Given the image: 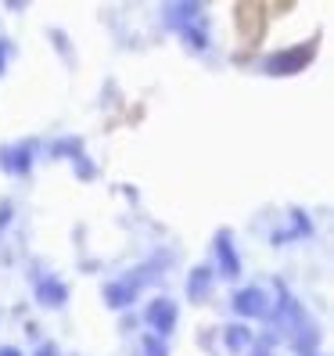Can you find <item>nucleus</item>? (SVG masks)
<instances>
[{
    "instance_id": "f257e3e1",
    "label": "nucleus",
    "mask_w": 334,
    "mask_h": 356,
    "mask_svg": "<svg viewBox=\"0 0 334 356\" xmlns=\"http://www.w3.org/2000/svg\"><path fill=\"white\" fill-rule=\"evenodd\" d=\"M148 324L158 327V331H169V327L176 324V306H173V302H165V299L151 302V309H148Z\"/></svg>"
},
{
    "instance_id": "f03ea898",
    "label": "nucleus",
    "mask_w": 334,
    "mask_h": 356,
    "mask_svg": "<svg viewBox=\"0 0 334 356\" xmlns=\"http://www.w3.org/2000/svg\"><path fill=\"white\" fill-rule=\"evenodd\" d=\"M4 51H8V47H4V44H0V72H4Z\"/></svg>"
},
{
    "instance_id": "7ed1b4c3",
    "label": "nucleus",
    "mask_w": 334,
    "mask_h": 356,
    "mask_svg": "<svg viewBox=\"0 0 334 356\" xmlns=\"http://www.w3.org/2000/svg\"><path fill=\"white\" fill-rule=\"evenodd\" d=\"M0 356H18V353H15V349H4V353H0Z\"/></svg>"
}]
</instances>
